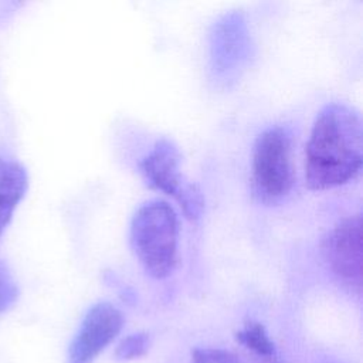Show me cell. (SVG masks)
Returning <instances> with one entry per match:
<instances>
[{
  "label": "cell",
  "mask_w": 363,
  "mask_h": 363,
  "mask_svg": "<svg viewBox=\"0 0 363 363\" xmlns=\"http://www.w3.org/2000/svg\"><path fill=\"white\" fill-rule=\"evenodd\" d=\"M363 162L359 113L346 104L325 105L315 118L305 146V183L311 190H329L353 180Z\"/></svg>",
  "instance_id": "cell-1"
},
{
  "label": "cell",
  "mask_w": 363,
  "mask_h": 363,
  "mask_svg": "<svg viewBox=\"0 0 363 363\" xmlns=\"http://www.w3.org/2000/svg\"><path fill=\"white\" fill-rule=\"evenodd\" d=\"M132 250L145 272L155 279L169 277L177 264L179 217L164 200L138 207L129 228Z\"/></svg>",
  "instance_id": "cell-2"
},
{
  "label": "cell",
  "mask_w": 363,
  "mask_h": 363,
  "mask_svg": "<svg viewBox=\"0 0 363 363\" xmlns=\"http://www.w3.org/2000/svg\"><path fill=\"white\" fill-rule=\"evenodd\" d=\"M291 136L282 126H271L257 136L251 160V190L259 203L277 204L291 191Z\"/></svg>",
  "instance_id": "cell-3"
},
{
  "label": "cell",
  "mask_w": 363,
  "mask_h": 363,
  "mask_svg": "<svg viewBox=\"0 0 363 363\" xmlns=\"http://www.w3.org/2000/svg\"><path fill=\"white\" fill-rule=\"evenodd\" d=\"M182 153L167 138L159 139L152 150L140 160L139 167L147 184L172 196L189 220H199L204 210V197L200 187L182 173Z\"/></svg>",
  "instance_id": "cell-4"
},
{
  "label": "cell",
  "mask_w": 363,
  "mask_h": 363,
  "mask_svg": "<svg viewBox=\"0 0 363 363\" xmlns=\"http://www.w3.org/2000/svg\"><path fill=\"white\" fill-rule=\"evenodd\" d=\"M322 254L335 277L349 289L362 286V218L360 214L340 220L323 238Z\"/></svg>",
  "instance_id": "cell-5"
},
{
  "label": "cell",
  "mask_w": 363,
  "mask_h": 363,
  "mask_svg": "<svg viewBox=\"0 0 363 363\" xmlns=\"http://www.w3.org/2000/svg\"><path fill=\"white\" fill-rule=\"evenodd\" d=\"M122 312L109 302L92 305L68 347V363H91L121 332Z\"/></svg>",
  "instance_id": "cell-6"
},
{
  "label": "cell",
  "mask_w": 363,
  "mask_h": 363,
  "mask_svg": "<svg viewBox=\"0 0 363 363\" xmlns=\"http://www.w3.org/2000/svg\"><path fill=\"white\" fill-rule=\"evenodd\" d=\"M250 38L238 14L224 16L211 33V69L224 79L235 75L250 54Z\"/></svg>",
  "instance_id": "cell-7"
},
{
  "label": "cell",
  "mask_w": 363,
  "mask_h": 363,
  "mask_svg": "<svg viewBox=\"0 0 363 363\" xmlns=\"http://www.w3.org/2000/svg\"><path fill=\"white\" fill-rule=\"evenodd\" d=\"M27 187L28 176L24 166L16 160L0 157V235L10 223Z\"/></svg>",
  "instance_id": "cell-8"
},
{
  "label": "cell",
  "mask_w": 363,
  "mask_h": 363,
  "mask_svg": "<svg viewBox=\"0 0 363 363\" xmlns=\"http://www.w3.org/2000/svg\"><path fill=\"white\" fill-rule=\"evenodd\" d=\"M237 340L252 353H255L259 359L277 356L275 346L269 339L264 325H261L259 322H247L245 326L237 333Z\"/></svg>",
  "instance_id": "cell-9"
},
{
  "label": "cell",
  "mask_w": 363,
  "mask_h": 363,
  "mask_svg": "<svg viewBox=\"0 0 363 363\" xmlns=\"http://www.w3.org/2000/svg\"><path fill=\"white\" fill-rule=\"evenodd\" d=\"M149 349V336L145 332H138L126 336L116 347L115 356L118 360H133L143 356Z\"/></svg>",
  "instance_id": "cell-10"
},
{
  "label": "cell",
  "mask_w": 363,
  "mask_h": 363,
  "mask_svg": "<svg viewBox=\"0 0 363 363\" xmlns=\"http://www.w3.org/2000/svg\"><path fill=\"white\" fill-rule=\"evenodd\" d=\"M18 298V286L7 269V267L0 262V315L7 312Z\"/></svg>",
  "instance_id": "cell-11"
},
{
  "label": "cell",
  "mask_w": 363,
  "mask_h": 363,
  "mask_svg": "<svg viewBox=\"0 0 363 363\" xmlns=\"http://www.w3.org/2000/svg\"><path fill=\"white\" fill-rule=\"evenodd\" d=\"M191 363H240V359L230 350L199 347L191 352Z\"/></svg>",
  "instance_id": "cell-12"
},
{
  "label": "cell",
  "mask_w": 363,
  "mask_h": 363,
  "mask_svg": "<svg viewBox=\"0 0 363 363\" xmlns=\"http://www.w3.org/2000/svg\"><path fill=\"white\" fill-rule=\"evenodd\" d=\"M326 363H336V362H326Z\"/></svg>",
  "instance_id": "cell-13"
}]
</instances>
